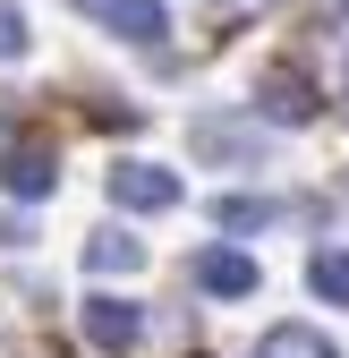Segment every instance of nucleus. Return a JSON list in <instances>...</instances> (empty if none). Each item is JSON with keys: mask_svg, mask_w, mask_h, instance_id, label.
Here are the masks:
<instances>
[{"mask_svg": "<svg viewBox=\"0 0 349 358\" xmlns=\"http://www.w3.org/2000/svg\"><path fill=\"white\" fill-rule=\"evenodd\" d=\"M188 188H179V171H162V162H111V205L128 213H170Z\"/></svg>", "mask_w": 349, "mask_h": 358, "instance_id": "1", "label": "nucleus"}, {"mask_svg": "<svg viewBox=\"0 0 349 358\" xmlns=\"http://www.w3.org/2000/svg\"><path fill=\"white\" fill-rule=\"evenodd\" d=\"M0 188L26 196V205H34V196H52V188H60V154L43 145V137H17L9 154H0Z\"/></svg>", "mask_w": 349, "mask_h": 358, "instance_id": "2", "label": "nucleus"}, {"mask_svg": "<svg viewBox=\"0 0 349 358\" xmlns=\"http://www.w3.org/2000/svg\"><path fill=\"white\" fill-rule=\"evenodd\" d=\"M255 111L281 120V128H307L315 120V85L298 77V69H265V77H255Z\"/></svg>", "mask_w": 349, "mask_h": 358, "instance_id": "3", "label": "nucleus"}, {"mask_svg": "<svg viewBox=\"0 0 349 358\" xmlns=\"http://www.w3.org/2000/svg\"><path fill=\"white\" fill-rule=\"evenodd\" d=\"M188 145L205 162H255V154H265V128H255V120H196Z\"/></svg>", "mask_w": 349, "mask_h": 358, "instance_id": "4", "label": "nucleus"}, {"mask_svg": "<svg viewBox=\"0 0 349 358\" xmlns=\"http://www.w3.org/2000/svg\"><path fill=\"white\" fill-rule=\"evenodd\" d=\"M85 341H94L103 358H119V350H137V333H145V316H137V307H128V299H85Z\"/></svg>", "mask_w": 349, "mask_h": 358, "instance_id": "5", "label": "nucleus"}, {"mask_svg": "<svg viewBox=\"0 0 349 358\" xmlns=\"http://www.w3.org/2000/svg\"><path fill=\"white\" fill-rule=\"evenodd\" d=\"M196 290H213V299H255V256L205 248V256H196Z\"/></svg>", "mask_w": 349, "mask_h": 358, "instance_id": "6", "label": "nucleus"}, {"mask_svg": "<svg viewBox=\"0 0 349 358\" xmlns=\"http://www.w3.org/2000/svg\"><path fill=\"white\" fill-rule=\"evenodd\" d=\"M111 34H128V43H162L170 34V17H162V0H111V17H103Z\"/></svg>", "mask_w": 349, "mask_h": 358, "instance_id": "7", "label": "nucleus"}, {"mask_svg": "<svg viewBox=\"0 0 349 358\" xmlns=\"http://www.w3.org/2000/svg\"><path fill=\"white\" fill-rule=\"evenodd\" d=\"M255 358H341V350H332L315 324H273L265 341H255Z\"/></svg>", "mask_w": 349, "mask_h": 358, "instance_id": "8", "label": "nucleus"}, {"mask_svg": "<svg viewBox=\"0 0 349 358\" xmlns=\"http://www.w3.org/2000/svg\"><path fill=\"white\" fill-rule=\"evenodd\" d=\"M85 264H94V273H137V264H145V239H128V231H94V239H85Z\"/></svg>", "mask_w": 349, "mask_h": 358, "instance_id": "9", "label": "nucleus"}, {"mask_svg": "<svg viewBox=\"0 0 349 358\" xmlns=\"http://www.w3.org/2000/svg\"><path fill=\"white\" fill-rule=\"evenodd\" d=\"M307 282H315V299L349 307V248H315V264H307Z\"/></svg>", "mask_w": 349, "mask_h": 358, "instance_id": "10", "label": "nucleus"}, {"mask_svg": "<svg viewBox=\"0 0 349 358\" xmlns=\"http://www.w3.org/2000/svg\"><path fill=\"white\" fill-rule=\"evenodd\" d=\"M213 222H222V231H265V222H281V205L273 196H222Z\"/></svg>", "mask_w": 349, "mask_h": 358, "instance_id": "11", "label": "nucleus"}, {"mask_svg": "<svg viewBox=\"0 0 349 358\" xmlns=\"http://www.w3.org/2000/svg\"><path fill=\"white\" fill-rule=\"evenodd\" d=\"M26 9H9V0H0V60H26Z\"/></svg>", "mask_w": 349, "mask_h": 358, "instance_id": "12", "label": "nucleus"}, {"mask_svg": "<svg viewBox=\"0 0 349 358\" xmlns=\"http://www.w3.org/2000/svg\"><path fill=\"white\" fill-rule=\"evenodd\" d=\"M77 9H85V17H111V0H77Z\"/></svg>", "mask_w": 349, "mask_h": 358, "instance_id": "13", "label": "nucleus"}, {"mask_svg": "<svg viewBox=\"0 0 349 358\" xmlns=\"http://www.w3.org/2000/svg\"><path fill=\"white\" fill-rule=\"evenodd\" d=\"M341 9H349V0H341Z\"/></svg>", "mask_w": 349, "mask_h": 358, "instance_id": "14", "label": "nucleus"}]
</instances>
